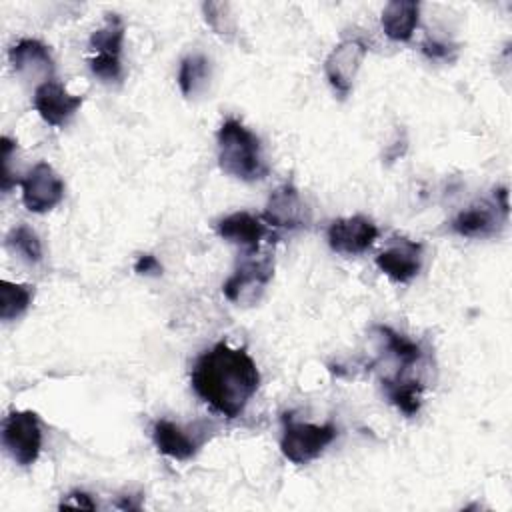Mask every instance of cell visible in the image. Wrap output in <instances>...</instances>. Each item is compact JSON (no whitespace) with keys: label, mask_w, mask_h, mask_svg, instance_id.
Returning <instances> with one entry per match:
<instances>
[{"label":"cell","mask_w":512,"mask_h":512,"mask_svg":"<svg viewBox=\"0 0 512 512\" xmlns=\"http://www.w3.org/2000/svg\"><path fill=\"white\" fill-rule=\"evenodd\" d=\"M6 246L24 258L30 264H38L42 260V244L32 228L26 224L14 226L6 236Z\"/></svg>","instance_id":"22"},{"label":"cell","mask_w":512,"mask_h":512,"mask_svg":"<svg viewBox=\"0 0 512 512\" xmlns=\"http://www.w3.org/2000/svg\"><path fill=\"white\" fill-rule=\"evenodd\" d=\"M376 266L390 280L406 284L418 276L422 268V244L400 238L396 244L376 256Z\"/></svg>","instance_id":"15"},{"label":"cell","mask_w":512,"mask_h":512,"mask_svg":"<svg viewBox=\"0 0 512 512\" xmlns=\"http://www.w3.org/2000/svg\"><path fill=\"white\" fill-rule=\"evenodd\" d=\"M190 382L214 412L238 418L260 386V372L244 348L218 342L196 358Z\"/></svg>","instance_id":"1"},{"label":"cell","mask_w":512,"mask_h":512,"mask_svg":"<svg viewBox=\"0 0 512 512\" xmlns=\"http://www.w3.org/2000/svg\"><path fill=\"white\" fill-rule=\"evenodd\" d=\"M422 52L430 60H454V56H456V48L454 46H450L446 42H440L436 38H430V36L424 38Z\"/></svg>","instance_id":"24"},{"label":"cell","mask_w":512,"mask_h":512,"mask_svg":"<svg viewBox=\"0 0 512 512\" xmlns=\"http://www.w3.org/2000/svg\"><path fill=\"white\" fill-rule=\"evenodd\" d=\"M382 390L390 404H394L402 414L414 416L420 410L422 404V390L424 384L418 378H412L404 372H398L394 376L382 378Z\"/></svg>","instance_id":"18"},{"label":"cell","mask_w":512,"mask_h":512,"mask_svg":"<svg viewBox=\"0 0 512 512\" xmlns=\"http://www.w3.org/2000/svg\"><path fill=\"white\" fill-rule=\"evenodd\" d=\"M262 220L274 228L298 230L310 224V210L304 204L298 188L286 182L270 194L262 212Z\"/></svg>","instance_id":"12"},{"label":"cell","mask_w":512,"mask_h":512,"mask_svg":"<svg viewBox=\"0 0 512 512\" xmlns=\"http://www.w3.org/2000/svg\"><path fill=\"white\" fill-rule=\"evenodd\" d=\"M218 164L222 172L242 182H256L268 176L270 166L264 160L260 138L240 120L228 118L216 134Z\"/></svg>","instance_id":"2"},{"label":"cell","mask_w":512,"mask_h":512,"mask_svg":"<svg viewBox=\"0 0 512 512\" xmlns=\"http://www.w3.org/2000/svg\"><path fill=\"white\" fill-rule=\"evenodd\" d=\"M366 50L368 48L364 42H360L358 38H348L334 46V50L328 54L324 62V72L330 86L340 98H346L350 94Z\"/></svg>","instance_id":"10"},{"label":"cell","mask_w":512,"mask_h":512,"mask_svg":"<svg viewBox=\"0 0 512 512\" xmlns=\"http://www.w3.org/2000/svg\"><path fill=\"white\" fill-rule=\"evenodd\" d=\"M272 276H274L272 256L264 254L262 258H252L250 254H246L242 262H238L232 276L222 284V292L230 302L238 306L240 304L250 306L260 300Z\"/></svg>","instance_id":"6"},{"label":"cell","mask_w":512,"mask_h":512,"mask_svg":"<svg viewBox=\"0 0 512 512\" xmlns=\"http://www.w3.org/2000/svg\"><path fill=\"white\" fill-rule=\"evenodd\" d=\"M210 76V62L204 54H188L182 58L178 68V86L186 98L196 96L204 90Z\"/></svg>","instance_id":"19"},{"label":"cell","mask_w":512,"mask_h":512,"mask_svg":"<svg viewBox=\"0 0 512 512\" xmlns=\"http://www.w3.org/2000/svg\"><path fill=\"white\" fill-rule=\"evenodd\" d=\"M20 188L24 206L34 214L52 210L64 198V182L48 162H38L30 168L20 180Z\"/></svg>","instance_id":"8"},{"label":"cell","mask_w":512,"mask_h":512,"mask_svg":"<svg viewBox=\"0 0 512 512\" xmlns=\"http://www.w3.org/2000/svg\"><path fill=\"white\" fill-rule=\"evenodd\" d=\"M420 4L414 0H392L382 10V30L394 42L412 38L418 26Z\"/></svg>","instance_id":"17"},{"label":"cell","mask_w":512,"mask_h":512,"mask_svg":"<svg viewBox=\"0 0 512 512\" xmlns=\"http://www.w3.org/2000/svg\"><path fill=\"white\" fill-rule=\"evenodd\" d=\"M282 438L280 450L292 464H308L316 460L338 436V428L332 422L310 424L298 422L292 414H282Z\"/></svg>","instance_id":"3"},{"label":"cell","mask_w":512,"mask_h":512,"mask_svg":"<svg viewBox=\"0 0 512 512\" xmlns=\"http://www.w3.org/2000/svg\"><path fill=\"white\" fill-rule=\"evenodd\" d=\"M134 272L144 274V276H158L162 272L160 262L156 260V256L152 254H142L136 262H134Z\"/></svg>","instance_id":"26"},{"label":"cell","mask_w":512,"mask_h":512,"mask_svg":"<svg viewBox=\"0 0 512 512\" xmlns=\"http://www.w3.org/2000/svg\"><path fill=\"white\" fill-rule=\"evenodd\" d=\"M2 444L20 466H32L42 450L40 420L32 410H14L2 422Z\"/></svg>","instance_id":"5"},{"label":"cell","mask_w":512,"mask_h":512,"mask_svg":"<svg viewBox=\"0 0 512 512\" xmlns=\"http://www.w3.org/2000/svg\"><path fill=\"white\" fill-rule=\"evenodd\" d=\"M328 238V246L344 256H356L366 252L374 240L378 238V228L376 224L362 216V214H354L348 218H338L328 226L326 232Z\"/></svg>","instance_id":"11"},{"label":"cell","mask_w":512,"mask_h":512,"mask_svg":"<svg viewBox=\"0 0 512 512\" xmlns=\"http://www.w3.org/2000/svg\"><path fill=\"white\" fill-rule=\"evenodd\" d=\"M206 22L212 26V30L224 38H230L236 32L234 18L230 14V6L222 2H206L202 6Z\"/></svg>","instance_id":"23"},{"label":"cell","mask_w":512,"mask_h":512,"mask_svg":"<svg viewBox=\"0 0 512 512\" xmlns=\"http://www.w3.org/2000/svg\"><path fill=\"white\" fill-rule=\"evenodd\" d=\"M374 330L380 334V338L384 340L386 350L400 362L402 368H408V366L416 364L422 358L420 344L408 340L406 336L398 334L396 330H392L388 326H376Z\"/></svg>","instance_id":"21"},{"label":"cell","mask_w":512,"mask_h":512,"mask_svg":"<svg viewBox=\"0 0 512 512\" xmlns=\"http://www.w3.org/2000/svg\"><path fill=\"white\" fill-rule=\"evenodd\" d=\"M60 508H84V510H96V504L92 502L90 494L82 492V490H72L70 494H66L60 502Z\"/></svg>","instance_id":"25"},{"label":"cell","mask_w":512,"mask_h":512,"mask_svg":"<svg viewBox=\"0 0 512 512\" xmlns=\"http://www.w3.org/2000/svg\"><path fill=\"white\" fill-rule=\"evenodd\" d=\"M508 218V190H494V204H476L462 210L452 220V230L466 238L492 236L500 222Z\"/></svg>","instance_id":"9"},{"label":"cell","mask_w":512,"mask_h":512,"mask_svg":"<svg viewBox=\"0 0 512 512\" xmlns=\"http://www.w3.org/2000/svg\"><path fill=\"white\" fill-rule=\"evenodd\" d=\"M216 232L220 238L242 246L248 254L258 250L260 240L268 236V228L262 224V218L250 212H232L220 218L216 222Z\"/></svg>","instance_id":"16"},{"label":"cell","mask_w":512,"mask_h":512,"mask_svg":"<svg viewBox=\"0 0 512 512\" xmlns=\"http://www.w3.org/2000/svg\"><path fill=\"white\" fill-rule=\"evenodd\" d=\"M124 32V20L118 14H106L104 24L96 28L88 40L92 52H96L90 58V70L104 84L120 82L124 76L120 60Z\"/></svg>","instance_id":"4"},{"label":"cell","mask_w":512,"mask_h":512,"mask_svg":"<svg viewBox=\"0 0 512 512\" xmlns=\"http://www.w3.org/2000/svg\"><path fill=\"white\" fill-rule=\"evenodd\" d=\"M10 64L24 80L50 82L54 76V60L46 44L34 38H22L8 52Z\"/></svg>","instance_id":"14"},{"label":"cell","mask_w":512,"mask_h":512,"mask_svg":"<svg viewBox=\"0 0 512 512\" xmlns=\"http://www.w3.org/2000/svg\"><path fill=\"white\" fill-rule=\"evenodd\" d=\"M32 296H34L32 286L2 280L0 282V318L4 322H12L20 318L28 310Z\"/></svg>","instance_id":"20"},{"label":"cell","mask_w":512,"mask_h":512,"mask_svg":"<svg viewBox=\"0 0 512 512\" xmlns=\"http://www.w3.org/2000/svg\"><path fill=\"white\" fill-rule=\"evenodd\" d=\"M82 96L70 94L60 82L50 80L34 90V108L50 126H64L82 106Z\"/></svg>","instance_id":"13"},{"label":"cell","mask_w":512,"mask_h":512,"mask_svg":"<svg viewBox=\"0 0 512 512\" xmlns=\"http://www.w3.org/2000/svg\"><path fill=\"white\" fill-rule=\"evenodd\" d=\"M152 440L160 454L174 460H190L208 440V424L196 422L190 426H180L162 418L154 422Z\"/></svg>","instance_id":"7"}]
</instances>
